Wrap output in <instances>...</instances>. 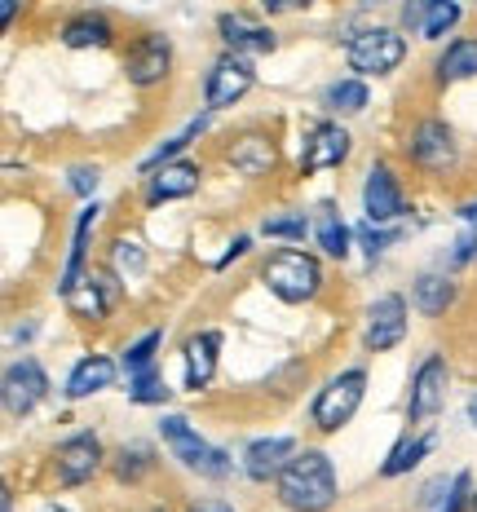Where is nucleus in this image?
I'll return each mask as SVG.
<instances>
[{
  "label": "nucleus",
  "mask_w": 477,
  "mask_h": 512,
  "mask_svg": "<svg viewBox=\"0 0 477 512\" xmlns=\"http://www.w3.org/2000/svg\"><path fill=\"white\" fill-rule=\"evenodd\" d=\"M168 398H173V389H168L164 376H159L155 367L129 376V402H133V407H164Z\"/></svg>",
  "instance_id": "nucleus-34"
},
{
  "label": "nucleus",
  "mask_w": 477,
  "mask_h": 512,
  "mask_svg": "<svg viewBox=\"0 0 477 512\" xmlns=\"http://www.w3.org/2000/svg\"><path fill=\"white\" fill-rule=\"evenodd\" d=\"M433 442H438V437L433 433H416V437H402V442L394 446V451H389V460L380 464V477H402V473H411V468H416L424 455L433 451Z\"/></svg>",
  "instance_id": "nucleus-29"
},
{
  "label": "nucleus",
  "mask_w": 477,
  "mask_h": 512,
  "mask_svg": "<svg viewBox=\"0 0 477 512\" xmlns=\"http://www.w3.org/2000/svg\"><path fill=\"white\" fill-rule=\"evenodd\" d=\"M186 512H235L226 504V499H217V495H199V499H190Z\"/></svg>",
  "instance_id": "nucleus-44"
},
{
  "label": "nucleus",
  "mask_w": 477,
  "mask_h": 512,
  "mask_svg": "<svg viewBox=\"0 0 477 512\" xmlns=\"http://www.w3.org/2000/svg\"><path fill=\"white\" fill-rule=\"evenodd\" d=\"M455 477H433L429 486L420 490V508L424 512H442V504H447V490H451Z\"/></svg>",
  "instance_id": "nucleus-41"
},
{
  "label": "nucleus",
  "mask_w": 477,
  "mask_h": 512,
  "mask_svg": "<svg viewBox=\"0 0 477 512\" xmlns=\"http://www.w3.org/2000/svg\"><path fill=\"white\" fill-rule=\"evenodd\" d=\"M433 5H438V0H402V5H398V27L411 31V36H420V31H424V18H429Z\"/></svg>",
  "instance_id": "nucleus-37"
},
{
  "label": "nucleus",
  "mask_w": 477,
  "mask_h": 512,
  "mask_svg": "<svg viewBox=\"0 0 477 512\" xmlns=\"http://www.w3.org/2000/svg\"><path fill=\"white\" fill-rule=\"evenodd\" d=\"M58 40L67 49H111L115 45V23L102 14V9H80L62 23Z\"/></svg>",
  "instance_id": "nucleus-23"
},
{
  "label": "nucleus",
  "mask_w": 477,
  "mask_h": 512,
  "mask_svg": "<svg viewBox=\"0 0 477 512\" xmlns=\"http://www.w3.org/2000/svg\"><path fill=\"white\" fill-rule=\"evenodd\" d=\"M261 283L283 305H305L323 292V261L305 248H274L261 261Z\"/></svg>",
  "instance_id": "nucleus-3"
},
{
  "label": "nucleus",
  "mask_w": 477,
  "mask_h": 512,
  "mask_svg": "<svg viewBox=\"0 0 477 512\" xmlns=\"http://www.w3.org/2000/svg\"><path fill=\"white\" fill-rule=\"evenodd\" d=\"M433 80H438V84L477 80V36H455V40H447V49L433 58Z\"/></svg>",
  "instance_id": "nucleus-26"
},
{
  "label": "nucleus",
  "mask_w": 477,
  "mask_h": 512,
  "mask_svg": "<svg viewBox=\"0 0 477 512\" xmlns=\"http://www.w3.org/2000/svg\"><path fill=\"white\" fill-rule=\"evenodd\" d=\"M199 181H204V168L190 164V159H173V164H164V168H155V173H146L142 199H146L151 208L177 204V199H190V195H195Z\"/></svg>",
  "instance_id": "nucleus-19"
},
{
  "label": "nucleus",
  "mask_w": 477,
  "mask_h": 512,
  "mask_svg": "<svg viewBox=\"0 0 477 512\" xmlns=\"http://www.w3.org/2000/svg\"><path fill=\"white\" fill-rule=\"evenodd\" d=\"M217 36H221V45H226L230 53H243V58H261V53L279 49V31L257 23V18L243 14V9H226V14H217Z\"/></svg>",
  "instance_id": "nucleus-16"
},
{
  "label": "nucleus",
  "mask_w": 477,
  "mask_h": 512,
  "mask_svg": "<svg viewBox=\"0 0 477 512\" xmlns=\"http://www.w3.org/2000/svg\"><path fill=\"white\" fill-rule=\"evenodd\" d=\"M407 318H411L407 296L380 292L376 301L363 309V345H367V354H389V349H398L402 340H407V327H411Z\"/></svg>",
  "instance_id": "nucleus-8"
},
{
  "label": "nucleus",
  "mask_w": 477,
  "mask_h": 512,
  "mask_svg": "<svg viewBox=\"0 0 477 512\" xmlns=\"http://www.w3.org/2000/svg\"><path fill=\"white\" fill-rule=\"evenodd\" d=\"M120 362L115 358H106V354H84L76 367H71V376H67V402H84V398H93V393H106L115 384V376H120Z\"/></svg>",
  "instance_id": "nucleus-21"
},
{
  "label": "nucleus",
  "mask_w": 477,
  "mask_h": 512,
  "mask_svg": "<svg viewBox=\"0 0 477 512\" xmlns=\"http://www.w3.org/2000/svg\"><path fill=\"white\" fill-rule=\"evenodd\" d=\"M226 164L235 168L239 177L261 181V177H270L274 168H279V146H274L270 133H261V128H248V133H239L235 142L226 146Z\"/></svg>",
  "instance_id": "nucleus-18"
},
{
  "label": "nucleus",
  "mask_w": 477,
  "mask_h": 512,
  "mask_svg": "<svg viewBox=\"0 0 477 512\" xmlns=\"http://www.w3.org/2000/svg\"><path fill=\"white\" fill-rule=\"evenodd\" d=\"M469 512H477V490H473V504H469Z\"/></svg>",
  "instance_id": "nucleus-48"
},
{
  "label": "nucleus",
  "mask_w": 477,
  "mask_h": 512,
  "mask_svg": "<svg viewBox=\"0 0 477 512\" xmlns=\"http://www.w3.org/2000/svg\"><path fill=\"white\" fill-rule=\"evenodd\" d=\"M363 212H367V221H376V226H394V221H402V212H407L402 181L385 159H376L363 177Z\"/></svg>",
  "instance_id": "nucleus-15"
},
{
  "label": "nucleus",
  "mask_w": 477,
  "mask_h": 512,
  "mask_svg": "<svg viewBox=\"0 0 477 512\" xmlns=\"http://www.w3.org/2000/svg\"><path fill=\"white\" fill-rule=\"evenodd\" d=\"M18 5H23V0H0V23H5V31L14 27V18H18Z\"/></svg>",
  "instance_id": "nucleus-45"
},
{
  "label": "nucleus",
  "mask_w": 477,
  "mask_h": 512,
  "mask_svg": "<svg viewBox=\"0 0 477 512\" xmlns=\"http://www.w3.org/2000/svg\"><path fill=\"white\" fill-rule=\"evenodd\" d=\"M469 424H473V429H477V393H473V398H469Z\"/></svg>",
  "instance_id": "nucleus-47"
},
{
  "label": "nucleus",
  "mask_w": 477,
  "mask_h": 512,
  "mask_svg": "<svg viewBox=\"0 0 477 512\" xmlns=\"http://www.w3.org/2000/svg\"><path fill=\"white\" fill-rule=\"evenodd\" d=\"M402 234H407L402 226H376V221H363V226L354 230V243L367 252V261H376L380 252H389V248H394V243L402 239Z\"/></svg>",
  "instance_id": "nucleus-36"
},
{
  "label": "nucleus",
  "mask_w": 477,
  "mask_h": 512,
  "mask_svg": "<svg viewBox=\"0 0 477 512\" xmlns=\"http://www.w3.org/2000/svg\"><path fill=\"white\" fill-rule=\"evenodd\" d=\"M367 398V371L363 367H345L336 376L323 380V389L314 393V407H310V424L318 433H341L349 420L358 415Z\"/></svg>",
  "instance_id": "nucleus-4"
},
{
  "label": "nucleus",
  "mask_w": 477,
  "mask_h": 512,
  "mask_svg": "<svg viewBox=\"0 0 477 512\" xmlns=\"http://www.w3.org/2000/svg\"><path fill=\"white\" fill-rule=\"evenodd\" d=\"M98 181H102V173H98V164H76V168H71V173H67V186H71V190H76V195H80V199H89V195H93V190H98Z\"/></svg>",
  "instance_id": "nucleus-40"
},
{
  "label": "nucleus",
  "mask_w": 477,
  "mask_h": 512,
  "mask_svg": "<svg viewBox=\"0 0 477 512\" xmlns=\"http://www.w3.org/2000/svg\"><path fill=\"white\" fill-rule=\"evenodd\" d=\"M455 301H460V287L442 270H424L420 279L411 283V309H416L420 318H442Z\"/></svg>",
  "instance_id": "nucleus-24"
},
{
  "label": "nucleus",
  "mask_w": 477,
  "mask_h": 512,
  "mask_svg": "<svg viewBox=\"0 0 477 512\" xmlns=\"http://www.w3.org/2000/svg\"><path fill=\"white\" fill-rule=\"evenodd\" d=\"M252 84H257L252 58L226 49L221 58H212V67L204 76V106H208V111H230V106H239L243 98H248Z\"/></svg>",
  "instance_id": "nucleus-10"
},
{
  "label": "nucleus",
  "mask_w": 477,
  "mask_h": 512,
  "mask_svg": "<svg viewBox=\"0 0 477 512\" xmlns=\"http://www.w3.org/2000/svg\"><path fill=\"white\" fill-rule=\"evenodd\" d=\"M314 243L323 248V256H332V261H345V256L354 252V230H349V221L341 217V208L327 204V199L314 208Z\"/></svg>",
  "instance_id": "nucleus-25"
},
{
  "label": "nucleus",
  "mask_w": 477,
  "mask_h": 512,
  "mask_svg": "<svg viewBox=\"0 0 477 512\" xmlns=\"http://www.w3.org/2000/svg\"><path fill=\"white\" fill-rule=\"evenodd\" d=\"M261 234L279 243H305V234H314V217H305V212H270L261 221Z\"/></svg>",
  "instance_id": "nucleus-31"
},
{
  "label": "nucleus",
  "mask_w": 477,
  "mask_h": 512,
  "mask_svg": "<svg viewBox=\"0 0 477 512\" xmlns=\"http://www.w3.org/2000/svg\"><path fill=\"white\" fill-rule=\"evenodd\" d=\"M371 106V89H367V80L363 76H341V80H332L323 89V111L327 115H363Z\"/></svg>",
  "instance_id": "nucleus-27"
},
{
  "label": "nucleus",
  "mask_w": 477,
  "mask_h": 512,
  "mask_svg": "<svg viewBox=\"0 0 477 512\" xmlns=\"http://www.w3.org/2000/svg\"><path fill=\"white\" fill-rule=\"evenodd\" d=\"M469 261H477V226H469V221H464L460 239L451 243V270H464Z\"/></svg>",
  "instance_id": "nucleus-39"
},
{
  "label": "nucleus",
  "mask_w": 477,
  "mask_h": 512,
  "mask_svg": "<svg viewBox=\"0 0 477 512\" xmlns=\"http://www.w3.org/2000/svg\"><path fill=\"white\" fill-rule=\"evenodd\" d=\"M473 504V473L469 468H460L455 473V482H451V490H447V504H442V512H464Z\"/></svg>",
  "instance_id": "nucleus-38"
},
{
  "label": "nucleus",
  "mask_w": 477,
  "mask_h": 512,
  "mask_svg": "<svg viewBox=\"0 0 477 512\" xmlns=\"http://www.w3.org/2000/svg\"><path fill=\"white\" fill-rule=\"evenodd\" d=\"M159 349H164V332H159V327H151V332H142V336L133 340V345H124V354H120L124 376H137V371L155 367Z\"/></svg>",
  "instance_id": "nucleus-32"
},
{
  "label": "nucleus",
  "mask_w": 477,
  "mask_h": 512,
  "mask_svg": "<svg viewBox=\"0 0 477 512\" xmlns=\"http://www.w3.org/2000/svg\"><path fill=\"white\" fill-rule=\"evenodd\" d=\"M296 455V437L288 433H270V437H257V442H248L243 446V460L239 468L248 473V482H279V473L288 468V460Z\"/></svg>",
  "instance_id": "nucleus-17"
},
{
  "label": "nucleus",
  "mask_w": 477,
  "mask_h": 512,
  "mask_svg": "<svg viewBox=\"0 0 477 512\" xmlns=\"http://www.w3.org/2000/svg\"><path fill=\"white\" fill-rule=\"evenodd\" d=\"M460 221H469V226H477V199H469V204H460V212H455Z\"/></svg>",
  "instance_id": "nucleus-46"
},
{
  "label": "nucleus",
  "mask_w": 477,
  "mask_h": 512,
  "mask_svg": "<svg viewBox=\"0 0 477 512\" xmlns=\"http://www.w3.org/2000/svg\"><path fill=\"white\" fill-rule=\"evenodd\" d=\"M155 433H159V442L168 446V455H173V460L182 464L186 473L204 477V482H226V477L235 473V460H230L221 446H212L208 437L186 420V415H173V411L159 415Z\"/></svg>",
  "instance_id": "nucleus-2"
},
{
  "label": "nucleus",
  "mask_w": 477,
  "mask_h": 512,
  "mask_svg": "<svg viewBox=\"0 0 477 512\" xmlns=\"http://www.w3.org/2000/svg\"><path fill=\"white\" fill-rule=\"evenodd\" d=\"M349 151H354V137L341 120H323L305 133V146H301V177H314V173H327V168H341Z\"/></svg>",
  "instance_id": "nucleus-14"
},
{
  "label": "nucleus",
  "mask_w": 477,
  "mask_h": 512,
  "mask_svg": "<svg viewBox=\"0 0 477 512\" xmlns=\"http://www.w3.org/2000/svg\"><path fill=\"white\" fill-rule=\"evenodd\" d=\"M248 248H252V234H235V243H230L226 256L217 261V270H230V265H235L239 256H248Z\"/></svg>",
  "instance_id": "nucleus-42"
},
{
  "label": "nucleus",
  "mask_w": 477,
  "mask_h": 512,
  "mask_svg": "<svg viewBox=\"0 0 477 512\" xmlns=\"http://www.w3.org/2000/svg\"><path fill=\"white\" fill-rule=\"evenodd\" d=\"M460 18H464V0H438V5L429 9V18H424L420 40H429V45H442V40H447L451 31L460 27Z\"/></svg>",
  "instance_id": "nucleus-33"
},
{
  "label": "nucleus",
  "mask_w": 477,
  "mask_h": 512,
  "mask_svg": "<svg viewBox=\"0 0 477 512\" xmlns=\"http://www.w3.org/2000/svg\"><path fill=\"white\" fill-rule=\"evenodd\" d=\"M451 393V362L447 354H424V362L411 376V393H407V424H429L433 415H442Z\"/></svg>",
  "instance_id": "nucleus-6"
},
{
  "label": "nucleus",
  "mask_w": 477,
  "mask_h": 512,
  "mask_svg": "<svg viewBox=\"0 0 477 512\" xmlns=\"http://www.w3.org/2000/svg\"><path fill=\"white\" fill-rule=\"evenodd\" d=\"M49 393V376L36 358H14L5 367V380H0V402H5V415L9 420H27L31 411L45 402Z\"/></svg>",
  "instance_id": "nucleus-12"
},
{
  "label": "nucleus",
  "mask_w": 477,
  "mask_h": 512,
  "mask_svg": "<svg viewBox=\"0 0 477 512\" xmlns=\"http://www.w3.org/2000/svg\"><path fill=\"white\" fill-rule=\"evenodd\" d=\"M173 58H177L173 40L164 31H142L129 45V53H124V80L133 89H155V84H164L173 76Z\"/></svg>",
  "instance_id": "nucleus-11"
},
{
  "label": "nucleus",
  "mask_w": 477,
  "mask_h": 512,
  "mask_svg": "<svg viewBox=\"0 0 477 512\" xmlns=\"http://www.w3.org/2000/svg\"><path fill=\"white\" fill-rule=\"evenodd\" d=\"M98 217H102V204H98V199L80 208L76 226H71V252H67V265H62V274H58V296H67L71 287H76L84 274H89V234H93V226H98Z\"/></svg>",
  "instance_id": "nucleus-20"
},
{
  "label": "nucleus",
  "mask_w": 477,
  "mask_h": 512,
  "mask_svg": "<svg viewBox=\"0 0 477 512\" xmlns=\"http://www.w3.org/2000/svg\"><path fill=\"white\" fill-rule=\"evenodd\" d=\"M45 512H67V508H53V504H49V508H45Z\"/></svg>",
  "instance_id": "nucleus-49"
},
{
  "label": "nucleus",
  "mask_w": 477,
  "mask_h": 512,
  "mask_svg": "<svg viewBox=\"0 0 477 512\" xmlns=\"http://www.w3.org/2000/svg\"><path fill=\"white\" fill-rule=\"evenodd\" d=\"M120 274L115 270H89L84 279L71 287L62 301H67V314L80 318V323H106V314L120 301Z\"/></svg>",
  "instance_id": "nucleus-13"
},
{
  "label": "nucleus",
  "mask_w": 477,
  "mask_h": 512,
  "mask_svg": "<svg viewBox=\"0 0 477 512\" xmlns=\"http://www.w3.org/2000/svg\"><path fill=\"white\" fill-rule=\"evenodd\" d=\"M111 270L120 274L124 283L142 279V274H146V248H142V239H115L111 243Z\"/></svg>",
  "instance_id": "nucleus-35"
},
{
  "label": "nucleus",
  "mask_w": 477,
  "mask_h": 512,
  "mask_svg": "<svg viewBox=\"0 0 477 512\" xmlns=\"http://www.w3.org/2000/svg\"><path fill=\"white\" fill-rule=\"evenodd\" d=\"M204 128H208V115H199V120H190V124H186L177 137H168V142H159L155 151L146 155L142 164H137V168H142V177H146V173H155V168H164V164H173V159H182V155H186V146L195 142V137H204Z\"/></svg>",
  "instance_id": "nucleus-28"
},
{
  "label": "nucleus",
  "mask_w": 477,
  "mask_h": 512,
  "mask_svg": "<svg viewBox=\"0 0 477 512\" xmlns=\"http://www.w3.org/2000/svg\"><path fill=\"white\" fill-rule=\"evenodd\" d=\"M345 62L354 76H394L407 62V36L402 27H363L358 36H349Z\"/></svg>",
  "instance_id": "nucleus-5"
},
{
  "label": "nucleus",
  "mask_w": 477,
  "mask_h": 512,
  "mask_svg": "<svg viewBox=\"0 0 477 512\" xmlns=\"http://www.w3.org/2000/svg\"><path fill=\"white\" fill-rule=\"evenodd\" d=\"M274 499H279L288 512H327L341 499V482H336V464L327 451H296L288 468L274 482Z\"/></svg>",
  "instance_id": "nucleus-1"
},
{
  "label": "nucleus",
  "mask_w": 477,
  "mask_h": 512,
  "mask_svg": "<svg viewBox=\"0 0 477 512\" xmlns=\"http://www.w3.org/2000/svg\"><path fill=\"white\" fill-rule=\"evenodd\" d=\"M102 464H106V446H102V437L89 433V429L62 437V442L53 446V477H58V486H67V490L93 482V477L102 473Z\"/></svg>",
  "instance_id": "nucleus-9"
},
{
  "label": "nucleus",
  "mask_w": 477,
  "mask_h": 512,
  "mask_svg": "<svg viewBox=\"0 0 477 512\" xmlns=\"http://www.w3.org/2000/svg\"><path fill=\"white\" fill-rule=\"evenodd\" d=\"M182 362H186V389H190V393H204L208 384H212V376H217L221 336H217V332H195V336H186Z\"/></svg>",
  "instance_id": "nucleus-22"
},
{
  "label": "nucleus",
  "mask_w": 477,
  "mask_h": 512,
  "mask_svg": "<svg viewBox=\"0 0 477 512\" xmlns=\"http://www.w3.org/2000/svg\"><path fill=\"white\" fill-rule=\"evenodd\" d=\"M310 5V0H261V9L270 18H283V14H301V9Z\"/></svg>",
  "instance_id": "nucleus-43"
},
{
  "label": "nucleus",
  "mask_w": 477,
  "mask_h": 512,
  "mask_svg": "<svg viewBox=\"0 0 477 512\" xmlns=\"http://www.w3.org/2000/svg\"><path fill=\"white\" fill-rule=\"evenodd\" d=\"M402 151L407 159L420 168V173H447L455 168V155H460V146H455V133L447 120H438V115H429V120H416L407 128V142H402Z\"/></svg>",
  "instance_id": "nucleus-7"
},
{
  "label": "nucleus",
  "mask_w": 477,
  "mask_h": 512,
  "mask_svg": "<svg viewBox=\"0 0 477 512\" xmlns=\"http://www.w3.org/2000/svg\"><path fill=\"white\" fill-rule=\"evenodd\" d=\"M111 468H115V477H120V482L137 486L155 468V451H151V446H142V442H129V446H120V451L111 455Z\"/></svg>",
  "instance_id": "nucleus-30"
}]
</instances>
